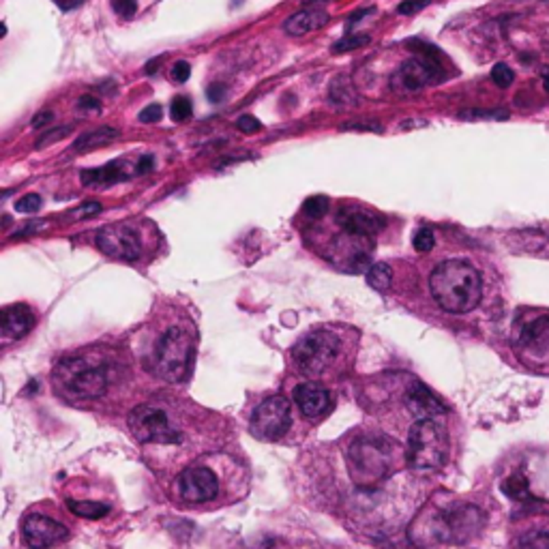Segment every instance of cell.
<instances>
[{
    "label": "cell",
    "mask_w": 549,
    "mask_h": 549,
    "mask_svg": "<svg viewBox=\"0 0 549 549\" xmlns=\"http://www.w3.org/2000/svg\"><path fill=\"white\" fill-rule=\"evenodd\" d=\"M161 116H163L161 105L160 103H151V105H146V108L140 112V120H142V123H146V125L160 123Z\"/></svg>",
    "instance_id": "cell-35"
},
{
    "label": "cell",
    "mask_w": 549,
    "mask_h": 549,
    "mask_svg": "<svg viewBox=\"0 0 549 549\" xmlns=\"http://www.w3.org/2000/svg\"><path fill=\"white\" fill-rule=\"evenodd\" d=\"M69 511L78 517H86V520H99V517L110 513V506L103 503H93V500H67Z\"/></svg>",
    "instance_id": "cell-24"
},
{
    "label": "cell",
    "mask_w": 549,
    "mask_h": 549,
    "mask_svg": "<svg viewBox=\"0 0 549 549\" xmlns=\"http://www.w3.org/2000/svg\"><path fill=\"white\" fill-rule=\"evenodd\" d=\"M462 120H504L509 119V112L504 110H463L459 114Z\"/></svg>",
    "instance_id": "cell-29"
},
{
    "label": "cell",
    "mask_w": 549,
    "mask_h": 549,
    "mask_svg": "<svg viewBox=\"0 0 549 549\" xmlns=\"http://www.w3.org/2000/svg\"><path fill=\"white\" fill-rule=\"evenodd\" d=\"M543 41H545V47L549 50V29L545 30V35H543Z\"/></svg>",
    "instance_id": "cell-49"
},
{
    "label": "cell",
    "mask_w": 549,
    "mask_h": 549,
    "mask_svg": "<svg viewBox=\"0 0 549 549\" xmlns=\"http://www.w3.org/2000/svg\"><path fill=\"white\" fill-rule=\"evenodd\" d=\"M160 62H161V58H152V61L149 62V65H146V73L157 71V67H160Z\"/></svg>",
    "instance_id": "cell-47"
},
{
    "label": "cell",
    "mask_w": 549,
    "mask_h": 549,
    "mask_svg": "<svg viewBox=\"0 0 549 549\" xmlns=\"http://www.w3.org/2000/svg\"><path fill=\"white\" fill-rule=\"evenodd\" d=\"M331 102L337 105H355L358 102L356 91L346 76H340L331 84Z\"/></svg>",
    "instance_id": "cell-26"
},
{
    "label": "cell",
    "mask_w": 549,
    "mask_h": 549,
    "mask_svg": "<svg viewBox=\"0 0 549 549\" xmlns=\"http://www.w3.org/2000/svg\"><path fill=\"white\" fill-rule=\"evenodd\" d=\"M69 134V129L67 127H61V129L56 131V134H47V135H44L39 140V146H44V144H47V142H56V140H61L62 135H67Z\"/></svg>",
    "instance_id": "cell-43"
},
{
    "label": "cell",
    "mask_w": 549,
    "mask_h": 549,
    "mask_svg": "<svg viewBox=\"0 0 549 549\" xmlns=\"http://www.w3.org/2000/svg\"><path fill=\"white\" fill-rule=\"evenodd\" d=\"M41 204H44L41 195L29 193V195H24V198H20L18 202H15V210H18V213H37V210L41 209Z\"/></svg>",
    "instance_id": "cell-33"
},
{
    "label": "cell",
    "mask_w": 549,
    "mask_h": 549,
    "mask_svg": "<svg viewBox=\"0 0 549 549\" xmlns=\"http://www.w3.org/2000/svg\"><path fill=\"white\" fill-rule=\"evenodd\" d=\"M56 3H58V7L62 9V12H71V9L78 7L82 0H56Z\"/></svg>",
    "instance_id": "cell-46"
},
{
    "label": "cell",
    "mask_w": 549,
    "mask_h": 549,
    "mask_svg": "<svg viewBox=\"0 0 549 549\" xmlns=\"http://www.w3.org/2000/svg\"><path fill=\"white\" fill-rule=\"evenodd\" d=\"M326 22H329V12L324 7H309L288 18L283 22V30L292 37H303L314 33V30H320L322 26H326Z\"/></svg>",
    "instance_id": "cell-19"
},
{
    "label": "cell",
    "mask_w": 549,
    "mask_h": 549,
    "mask_svg": "<svg viewBox=\"0 0 549 549\" xmlns=\"http://www.w3.org/2000/svg\"><path fill=\"white\" fill-rule=\"evenodd\" d=\"M193 343L184 329L166 331L155 346V372L170 382H181L189 376Z\"/></svg>",
    "instance_id": "cell-7"
},
{
    "label": "cell",
    "mask_w": 549,
    "mask_h": 549,
    "mask_svg": "<svg viewBox=\"0 0 549 549\" xmlns=\"http://www.w3.org/2000/svg\"><path fill=\"white\" fill-rule=\"evenodd\" d=\"M406 399H408L410 412L419 421L434 419V416L445 414V412H447V406L442 404L440 399H438V395L431 393V390L421 382L412 384L408 395H406Z\"/></svg>",
    "instance_id": "cell-18"
},
{
    "label": "cell",
    "mask_w": 549,
    "mask_h": 549,
    "mask_svg": "<svg viewBox=\"0 0 549 549\" xmlns=\"http://www.w3.org/2000/svg\"><path fill=\"white\" fill-rule=\"evenodd\" d=\"M178 494L187 503H206V500H213L219 494V480L213 470L204 466L187 468L178 477Z\"/></svg>",
    "instance_id": "cell-14"
},
{
    "label": "cell",
    "mask_w": 549,
    "mask_h": 549,
    "mask_svg": "<svg viewBox=\"0 0 549 549\" xmlns=\"http://www.w3.org/2000/svg\"><path fill=\"white\" fill-rule=\"evenodd\" d=\"M408 47L416 52V56L410 58V61H406L404 65L397 69L393 80H390L393 91L399 94L419 93L421 88L430 86V84H434V82H440L442 78H445L440 61H438L440 52H438L434 45L414 39V41H408Z\"/></svg>",
    "instance_id": "cell-5"
},
{
    "label": "cell",
    "mask_w": 549,
    "mask_h": 549,
    "mask_svg": "<svg viewBox=\"0 0 549 549\" xmlns=\"http://www.w3.org/2000/svg\"><path fill=\"white\" fill-rule=\"evenodd\" d=\"M99 210H102V204L88 202V204H84L76 215H78V217H93V215H97Z\"/></svg>",
    "instance_id": "cell-41"
},
{
    "label": "cell",
    "mask_w": 549,
    "mask_h": 549,
    "mask_svg": "<svg viewBox=\"0 0 549 549\" xmlns=\"http://www.w3.org/2000/svg\"><path fill=\"white\" fill-rule=\"evenodd\" d=\"M129 172H127L125 161H112L105 168H94V170L82 172V183L88 187H110V184L127 181Z\"/></svg>",
    "instance_id": "cell-21"
},
{
    "label": "cell",
    "mask_w": 549,
    "mask_h": 549,
    "mask_svg": "<svg viewBox=\"0 0 549 549\" xmlns=\"http://www.w3.org/2000/svg\"><path fill=\"white\" fill-rule=\"evenodd\" d=\"M517 343L532 355L549 350V315H537V318L524 322L517 331Z\"/></svg>",
    "instance_id": "cell-17"
},
{
    "label": "cell",
    "mask_w": 549,
    "mask_h": 549,
    "mask_svg": "<svg viewBox=\"0 0 549 549\" xmlns=\"http://www.w3.org/2000/svg\"><path fill=\"white\" fill-rule=\"evenodd\" d=\"M326 210H329V200L324 195H311L303 204V215L309 219H320L322 215H326Z\"/></svg>",
    "instance_id": "cell-28"
},
{
    "label": "cell",
    "mask_w": 549,
    "mask_h": 549,
    "mask_svg": "<svg viewBox=\"0 0 549 549\" xmlns=\"http://www.w3.org/2000/svg\"><path fill=\"white\" fill-rule=\"evenodd\" d=\"M431 0H404V3L397 7V13L399 15H410V13H416L421 12V9L427 7Z\"/></svg>",
    "instance_id": "cell-37"
},
{
    "label": "cell",
    "mask_w": 549,
    "mask_h": 549,
    "mask_svg": "<svg viewBox=\"0 0 549 549\" xmlns=\"http://www.w3.org/2000/svg\"><path fill=\"white\" fill-rule=\"evenodd\" d=\"M114 137H119V129H114V127H99V129H93L78 137L76 144H73V151L94 149V146H102L105 142L114 140Z\"/></svg>",
    "instance_id": "cell-22"
},
{
    "label": "cell",
    "mask_w": 549,
    "mask_h": 549,
    "mask_svg": "<svg viewBox=\"0 0 549 549\" xmlns=\"http://www.w3.org/2000/svg\"><path fill=\"white\" fill-rule=\"evenodd\" d=\"M503 492L504 496H509L511 500H515V503H528V500H532L530 483H528V479L521 472L511 474L509 479H504Z\"/></svg>",
    "instance_id": "cell-23"
},
{
    "label": "cell",
    "mask_w": 549,
    "mask_h": 549,
    "mask_svg": "<svg viewBox=\"0 0 549 549\" xmlns=\"http://www.w3.org/2000/svg\"><path fill=\"white\" fill-rule=\"evenodd\" d=\"M112 7L116 9V13L129 20L137 12V0H112Z\"/></svg>",
    "instance_id": "cell-36"
},
{
    "label": "cell",
    "mask_w": 549,
    "mask_h": 549,
    "mask_svg": "<svg viewBox=\"0 0 549 549\" xmlns=\"http://www.w3.org/2000/svg\"><path fill=\"white\" fill-rule=\"evenodd\" d=\"M189 76H192V67H189L187 61H178L176 65L172 67V78L176 82H187Z\"/></svg>",
    "instance_id": "cell-39"
},
{
    "label": "cell",
    "mask_w": 549,
    "mask_h": 549,
    "mask_svg": "<svg viewBox=\"0 0 549 549\" xmlns=\"http://www.w3.org/2000/svg\"><path fill=\"white\" fill-rule=\"evenodd\" d=\"M224 93H225L224 84H213V86L209 88V99L213 103H219L221 99H224Z\"/></svg>",
    "instance_id": "cell-42"
},
{
    "label": "cell",
    "mask_w": 549,
    "mask_h": 549,
    "mask_svg": "<svg viewBox=\"0 0 549 549\" xmlns=\"http://www.w3.org/2000/svg\"><path fill=\"white\" fill-rule=\"evenodd\" d=\"M292 425V404L282 395L264 399L251 416V431L262 440H279Z\"/></svg>",
    "instance_id": "cell-11"
},
{
    "label": "cell",
    "mask_w": 549,
    "mask_h": 549,
    "mask_svg": "<svg viewBox=\"0 0 549 549\" xmlns=\"http://www.w3.org/2000/svg\"><path fill=\"white\" fill-rule=\"evenodd\" d=\"M543 88L549 93V67L543 69Z\"/></svg>",
    "instance_id": "cell-48"
},
{
    "label": "cell",
    "mask_w": 549,
    "mask_h": 549,
    "mask_svg": "<svg viewBox=\"0 0 549 549\" xmlns=\"http://www.w3.org/2000/svg\"><path fill=\"white\" fill-rule=\"evenodd\" d=\"M412 245H414V250L419 251V253L431 251V250H434V245H436L434 232L427 230V228L419 230V232H416V234H414V239H412Z\"/></svg>",
    "instance_id": "cell-32"
},
{
    "label": "cell",
    "mask_w": 549,
    "mask_h": 549,
    "mask_svg": "<svg viewBox=\"0 0 549 549\" xmlns=\"http://www.w3.org/2000/svg\"><path fill=\"white\" fill-rule=\"evenodd\" d=\"M397 445L387 436H358L348 451V468L358 485H376L393 472L397 462Z\"/></svg>",
    "instance_id": "cell-3"
},
{
    "label": "cell",
    "mask_w": 549,
    "mask_h": 549,
    "mask_svg": "<svg viewBox=\"0 0 549 549\" xmlns=\"http://www.w3.org/2000/svg\"><path fill=\"white\" fill-rule=\"evenodd\" d=\"M372 250L373 241L372 236H361L352 234V232L343 230L341 234H337L332 239L329 247V260L335 266L343 268V271L350 273H361L369 271L367 266H372Z\"/></svg>",
    "instance_id": "cell-10"
},
{
    "label": "cell",
    "mask_w": 549,
    "mask_h": 549,
    "mask_svg": "<svg viewBox=\"0 0 549 549\" xmlns=\"http://www.w3.org/2000/svg\"><path fill=\"white\" fill-rule=\"evenodd\" d=\"M341 341L329 331H314L300 337L292 348V361L307 376H320L335 363Z\"/></svg>",
    "instance_id": "cell-8"
},
{
    "label": "cell",
    "mask_w": 549,
    "mask_h": 549,
    "mask_svg": "<svg viewBox=\"0 0 549 549\" xmlns=\"http://www.w3.org/2000/svg\"><path fill=\"white\" fill-rule=\"evenodd\" d=\"M192 110H193V105H192V99L189 97H176L172 102V105H170V114H172V119L176 120V123H183V120H187L189 116H192Z\"/></svg>",
    "instance_id": "cell-30"
},
{
    "label": "cell",
    "mask_w": 549,
    "mask_h": 549,
    "mask_svg": "<svg viewBox=\"0 0 549 549\" xmlns=\"http://www.w3.org/2000/svg\"><path fill=\"white\" fill-rule=\"evenodd\" d=\"M448 438L445 427L434 419L416 421L408 436V463L419 472H431L445 466Z\"/></svg>",
    "instance_id": "cell-6"
},
{
    "label": "cell",
    "mask_w": 549,
    "mask_h": 549,
    "mask_svg": "<svg viewBox=\"0 0 549 549\" xmlns=\"http://www.w3.org/2000/svg\"><path fill=\"white\" fill-rule=\"evenodd\" d=\"M369 41L367 35H356V37H348V39H341L340 44L332 45V50L335 52H350V50H356V47L365 45Z\"/></svg>",
    "instance_id": "cell-34"
},
{
    "label": "cell",
    "mask_w": 549,
    "mask_h": 549,
    "mask_svg": "<svg viewBox=\"0 0 549 549\" xmlns=\"http://www.w3.org/2000/svg\"><path fill=\"white\" fill-rule=\"evenodd\" d=\"M515 549H549V530H528L517 538Z\"/></svg>",
    "instance_id": "cell-27"
},
{
    "label": "cell",
    "mask_w": 549,
    "mask_h": 549,
    "mask_svg": "<svg viewBox=\"0 0 549 549\" xmlns=\"http://www.w3.org/2000/svg\"><path fill=\"white\" fill-rule=\"evenodd\" d=\"M97 247L114 260L134 262L140 258L142 242L135 230L127 228V225H108V228L97 232Z\"/></svg>",
    "instance_id": "cell-12"
},
{
    "label": "cell",
    "mask_w": 549,
    "mask_h": 549,
    "mask_svg": "<svg viewBox=\"0 0 549 549\" xmlns=\"http://www.w3.org/2000/svg\"><path fill=\"white\" fill-rule=\"evenodd\" d=\"M35 326V314L26 305H9L3 309V332L12 340L24 337Z\"/></svg>",
    "instance_id": "cell-20"
},
{
    "label": "cell",
    "mask_w": 549,
    "mask_h": 549,
    "mask_svg": "<svg viewBox=\"0 0 549 549\" xmlns=\"http://www.w3.org/2000/svg\"><path fill=\"white\" fill-rule=\"evenodd\" d=\"M292 397L294 404L299 406V410L303 412L307 419H320V416H324L332 404L329 390L311 382L299 384V387L294 389Z\"/></svg>",
    "instance_id": "cell-16"
},
{
    "label": "cell",
    "mask_w": 549,
    "mask_h": 549,
    "mask_svg": "<svg viewBox=\"0 0 549 549\" xmlns=\"http://www.w3.org/2000/svg\"><path fill=\"white\" fill-rule=\"evenodd\" d=\"M56 384L71 399H97L108 390L110 365L97 356H71L58 363Z\"/></svg>",
    "instance_id": "cell-4"
},
{
    "label": "cell",
    "mask_w": 549,
    "mask_h": 549,
    "mask_svg": "<svg viewBox=\"0 0 549 549\" xmlns=\"http://www.w3.org/2000/svg\"><path fill=\"white\" fill-rule=\"evenodd\" d=\"M430 290L436 303L448 314H468L480 303L483 283L472 264L448 260L434 268L430 277Z\"/></svg>",
    "instance_id": "cell-1"
},
{
    "label": "cell",
    "mask_w": 549,
    "mask_h": 549,
    "mask_svg": "<svg viewBox=\"0 0 549 549\" xmlns=\"http://www.w3.org/2000/svg\"><path fill=\"white\" fill-rule=\"evenodd\" d=\"M483 511L474 504H451L430 517H419L410 528V538L416 545L431 543H466L483 530Z\"/></svg>",
    "instance_id": "cell-2"
},
{
    "label": "cell",
    "mask_w": 549,
    "mask_h": 549,
    "mask_svg": "<svg viewBox=\"0 0 549 549\" xmlns=\"http://www.w3.org/2000/svg\"><path fill=\"white\" fill-rule=\"evenodd\" d=\"M52 119H54V114L47 112V110H45V112H41V114H37V116H35V119H33V127H35V129H41V127L50 123Z\"/></svg>",
    "instance_id": "cell-44"
},
{
    "label": "cell",
    "mask_w": 549,
    "mask_h": 549,
    "mask_svg": "<svg viewBox=\"0 0 549 549\" xmlns=\"http://www.w3.org/2000/svg\"><path fill=\"white\" fill-rule=\"evenodd\" d=\"M151 170H155V157H152V155H142L140 160H137L135 174H137V176H144V174H149Z\"/></svg>",
    "instance_id": "cell-40"
},
{
    "label": "cell",
    "mask_w": 549,
    "mask_h": 549,
    "mask_svg": "<svg viewBox=\"0 0 549 549\" xmlns=\"http://www.w3.org/2000/svg\"><path fill=\"white\" fill-rule=\"evenodd\" d=\"M367 283L373 290H378V292H387L390 283H393V271H390L389 264L384 262L372 264L367 271Z\"/></svg>",
    "instance_id": "cell-25"
},
{
    "label": "cell",
    "mask_w": 549,
    "mask_h": 549,
    "mask_svg": "<svg viewBox=\"0 0 549 549\" xmlns=\"http://www.w3.org/2000/svg\"><path fill=\"white\" fill-rule=\"evenodd\" d=\"M78 105H80V108H86V110H99V102L93 97H82Z\"/></svg>",
    "instance_id": "cell-45"
},
{
    "label": "cell",
    "mask_w": 549,
    "mask_h": 549,
    "mask_svg": "<svg viewBox=\"0 0 549 549\" xmlns=\"http://www.w3.org/2000/svg\"><path fill=\"white\" fill-rule=\"evenodd\" d=\"M492 80H494L496 86L509 88L511 84H513V80H515L513 69H511L509 65H504V62H498V65L492 69Z\"/></svg>",
    "instance_id": "cell-31"
},
{
    "label": "cell",
    "mask_w": 549,
    "mask_h": 549,
    "mask_svg": "<svg viewBox=\"0 0 549 549\" xmlns=\"http://www.w3.org/2000/svg\"><path fill=\"white\" fill-rule=\"evenodd\" d=\"M22 537L24 543L30 549H45L65 541L69 530L62 524H58L52 517L41 513H29L22 521Z\"/></svg>",
    "instance_id": "cell-13"
},
{
    "label": "cell",
    "mask_w": 549,
    "mask_h": 549,
    "mask_svg": "<svg viewBox=\"0 0 549 549\" xmlns=\"http://www.w3.org/2000/svg\"><path fill=\"white\" fill-rule=\"evenodd\" d=\"M236 127H239L242 134H256V131L262 129V123L258 119H253V116H241Z\"/></svg>",
    "instance_id": "cell-38"
},
{
    "label": "cell",
    "mask_w": 549,
    "mask_h": 549,
    "mask_svg": "<svg viewBox=\"0 0 549 549\" xmlns=\"http://www.w3.org/2000/svg\"><path fill=\"white\" fill-rule=\"evenodd\" d=\"M337 221H340V225L346 232H352V234H361V236H373L387 228V219H384V215L372 213V210L365 209H356V206L341 209L340 215H337Z\"/></svg>",
    "instance_id": "cell-15"
},
{
    "label": "cell",
    "mask_w": 549,
    "mask_h": 549,
    "mask_svg": "<svg viewBox=\"0 0 549 549\" xmlns=\"http://www.w3.org/2000/svg\"><path fill=\"white\" fill-rule=\"evenodd\" d=\"M129 427L142 445H178L181 431L174 430L168 414L155 406H137L129 416Z\"/></svg>",
    "instance_id": "cell-9"
}]
</instances>
